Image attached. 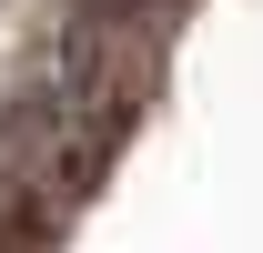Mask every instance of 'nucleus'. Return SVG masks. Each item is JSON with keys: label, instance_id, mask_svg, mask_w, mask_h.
Segmentation results:
<instances>
[{"label": "nucleus", "instance_id": "nucleus-1", "mask_svg": "<svg viewBox=\"0 0 263 253\" xmlns=\"http://www.w3.org/2000/svg\"><path fill=\"white\" fill-rule=\"evenodd\" d=\"M122 112H132V61L111 31H71L51 61L31 71V92L0 132V172L31 192V213H61L71 192L101 172V152L122 142Z\"/></svg>", "mask_w": 263, "mask_h": 253}]
</instances>
